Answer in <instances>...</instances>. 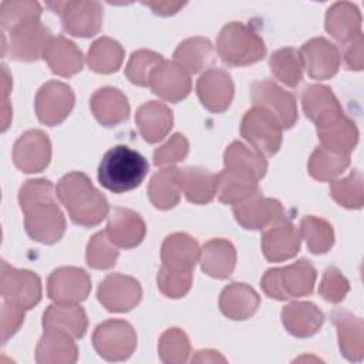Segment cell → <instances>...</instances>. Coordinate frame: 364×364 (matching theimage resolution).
<instances>
[{
    "instance_id": "obj_1",
    "label": "cell",
    "mask_w": 364,
    "mask_h": 364,
    "mask_svg": "<svg viewBox=\"0 0 364 364\" xmlns=\"http://www.w3.org/2000/svg\"><path fill=\"white\" fill-rule=\"evenodd\" d=\"M55 195L77 225L91 228L108 216L107 198L82 172L74 171L64 175L55 186Z\"/></svg>"
},
{
    "instance_id": "obj_2",
    "label": "cell",
    "mask_w": 364,
    "mask_h": 364,
    "mask_svg": "<svg viewBox=\"0 0 364 364\" xmlns=\"http://www.w3.org/2000/svg\"><path fill=\"white\" fill-rule=\"evenodd\" d=\"M149 171L148 161L127 145H117L105 152L98 166L100 183L114 192L122 193L141 185Z\"/></svg>"
},
{
    "instance_id": "obj_3",
    "label": "cell",
    "mask_w": 364,
    "mask_h": 364,
    "mask_svg": "<svg viewBox=\"0 0 364 364\" xmlns=\"http://www.w3.org/2000/svg\"><path fill=\"white\" fill-rule=\"evenodd\" d=\"M216 50L220 60L232 67L250 65L266 55L263 38L253 28L239 21H232L220 30Z\"/></svg>"
},
{
    "instance_id": "obj_4",
    "label": "cell",
    "mask_w": 364,
    "mask_h": 364,
    "mask_svg": "<svg viewBox=\"0 0 364 364\" xmlns=\"http://www.w3.org/2000/svg\"><path fill=\"white\" fill-rule=\"evenodd\" d=\"M316 277V269L311 262L300 259L289 266L266 270L260 286L270 299L289 300L311 294Z\"/></svg>"
},
{
    "instance_id": "obj_5",
    "label": "cell",
    "mask_w": 364,
    "mask_h": 364,
    "mask_svg": "<svg viewBox=\"0 0 364 364\" xmlns=\"http://www.w3.org/2000/svg\"><path fill=\"white\" fill-rule=\"evenodd\" d=\"M282 125L266 108L253 105L242 118L240 135L263 155H274L282 145Z\"/></svg>"
},
{
    "instance_id": "obj_6",
    "label": "cell",
    "mask_w": 364,
    "mask_h": 364,
    "mask_svg": "<svg viewBox=\"0 0 364 364\" xmlns=\"http://www.w3.org/2000/svg\"><path fill=\"white\" fill-rule=\"evenodd\" d=\"M136 344V333L125 320H107L98 324L92 333V346L107 361H124L129 358Z\"/></svg>"
},
{
    "instance_id": "obj_7",
    "label": "cell",
    "mask_w": 364,
    "mask_h": 364,
    "mask_svg": "<svg viewBox=\"0 0 364 364\" xmlns=\"http://www.w3.org/2000/svg\"><path fill=\"white\" fill-rule=\"evenodd\" d=\"M27 235L40 243L53 245L58 242L65 232V219L54 198L33 203L23 210Z\"/></svg>"
},
{
    "instance_id": "obj_8",
    "label": "cell",
    "mask_w": 364,
    "mask_h": 364,
    "mask_svg": "<svg viewBox=\"0 0 364 364\" xmlns=\"http://www.w3.org/2000/svg\"><path fill=\"white\" fill-rule=\"evenodd\" d=\"M47 6L61 16L65 33L75 37H92L102 24V7L98 1H54Z\"/></svg>"
},
{
    "instance_id": "obj_9",
    "label": "cell",
    "mask_w": 364,
    "mask_h": 364,
    "mask_svg": "<svg viewBox=\"0 0 364 364\" xmlns=\"http://www.w3.org/2000/svg\"><path fill=\"white\" fill-rule=\"evenodd\" d=\"M250 98L253 105L270 111L279 119L283 129H289L297 122L299 115L296 98L277 82L269 78L252 82Z\"/></svg>"
},
{
    "instance_id": "obj_10",
    "label": "cell",
    "mask_w": 364,
    "mask_h": 364,
    "mask_svg": "<svg viewBox=\"0 0 364 364\" xmlns=\"http://www.w3.org/2000/svg\"><path fill=\"white\" fill-rule=\"evenodd\" d=\"M0 291L3 300L28 310L41 299V282L34 272L11 267L6 260H1Z\"/></svg>"
},
{
    "instance_id": "obj_11",
    "label": "cell",
    "mask_w": 364,
    "mask_h": 364,
    "mask_svg": "<svg viewBox=\"0 0 364 364\" xmlns=\"http://www.w3.org/2000/svg\"><path fill=\"white\" fill-rule=\"evenodd\" d=\"M91 279L80 267L64 266L55 269L47 280V293L54 303L78 304L88 297Z\"/></svg>"
},
{
    "instance_id": "obj_12",
    "label": "cell",
    "mask_w": 364,
    "mask_h": 364,
    "mask_svg": "<svg viewBox=\"0 0 364 364\" xmlns=\"http://www.w3.org/2000/svg\"><path fill=\"white\" fill-rule=\"evenodd\" d=\"M75 102L71 87L60 81H48L36 94V114L38 119L50 127L61 124L71 112Z\"/></svg>"
},
{
    "instance_id": "obj_13",
    "label": "cell",
    "mask_w": 364,
    "mask_h": 364,
    "mask_svg": "<svg viewBox=\"0 0 364 364\" xmlns=\"http://www.w3.org/2000/svg\"><path fill=\"white\" fill-rule=\"evenodd\" d=\"M97 296L108 311L125 313L138 306L142 299V289L136 279L111 273L100 283Z\"/></svg>"
},
{
    "instance_id": "obj_14",
    "label": "cell",
    "mask_w": 364,
    "mask_h": 364,
    "mask_svg": "<svg viewBox=\"0 0 364 364\" xmlns=\"http://www.w3.org/2000/svg\"><path fill=\"white\" fill-rule=\"evenodd\" d=\"M51 159V144L41 129H28L13 146V162L26 173L41 172Z\"/></svg>"
},
{
    "instance_id": "obj_15",
    "label": "cell",
    "mask_w": 364,
    "mask_h": 364,
    "mask_svg": "<svg viewBox=\"0 0 364 364\" xmlns=\"http://www.w3.org/2000/svg\"><path fill=\"white\" fill-rule=\"evenodd\" d=\"M236 222L252 230H264L286 216L282 203L273 198H264L260 191L249 199L233 206Z\"/></svg>"
},
{
    "instance_id": "obj_16",
    "label": "cell",
    "mask_w": 364,
    "mask_h": 364,
    "mask_svg": "<svg viewBox=\"0 0 364 364\" xmlns=\"http://www.w3.org/2000/svg\"><path fill=\"white\" fill-rule=\"evenodd\" d=\"M303 68L314 80L331 78L340 67L341 55L338 48L324 37H316L300 48Z\"/></svg>"
},
{
    "instance_id": "obj_17",
    "label": "cell",
    "mask_w": 364,
    "mask_h": 364,
    "mask_svg": "<svg viewBox=\"0 0 364 364\" xmlns=\"http://www.w3.org/2000/svg\"><path fill=\"white\" fill-rule=\"evenodd\" d=\"M262 250L269 262L289 260L299 253L300 233L287 216L263 230Z\"/></svg>"
},
{
    "instance_id": "obj_18",
    "label": "cell",
    "mask_w": 364,
    "mask_h": 364,
    "mask_svg": "<svg viewBox=\"0 0 364 364\" xmlns=\"http://www.w3.org/2000/svg\"><path fill=\"white\" fill-rule=\"evenodd\" d=\"M196 92L202 105L210 112L218 114L229 108L233 100L235 85L228 71L222 68H210L199 77Z\"/></svg>"
},
{
    "instance_id": "obj_19",
    "label": "cell",
    "mask_w": 364,
    "mask_h": 364,
    "mask_svg": "<svg viewBox=\"0 0 364 364\" xmlns=\"http://www.w3.org/2000/svg\"><path fill=\"white\" fill-rule=\"evenodd\" d=\"M51 37V31L40 21L17 27L10 33L9 57L16 61H36L43 57Z\"/></svg>"
},
{
    "instance_id": "obj_20",
    "label": "cell",
    "mask_w": 364,
    "mask_h": 364,
    "mask_svg": "<svg viewBox=\"0 0 364 364\" xmlns=\"http://www.w3.org/2000/svg\"><path fill=\"white\" fill-rule=\"evenodd\" d=\"M105 233L117 247L132 249L144 240L146 226L136 212L127 208H115L108 216Z\"/></svg>"
},
{
    "instance_id": "obj_21",
    "label": "cell",
    "mask_w": 364,
    "mask_h": 364,
    "mask_svg": "<svg viewBox=\"0 0 364 364\" xmlns=\"http://www.w3.org/2000/svg\"><path fill=\"white\" fill-rule=\"evenodd\" d=\"M301 107L306 117L313 121L317 128L344 115V111L333 91L321 84H313L303 90Z\"/></svg>"
},
{
    "instance_id": "obj_22",
    "label": "cell",
    "mask_w": 364,
    "mask_h": 364,
    "mask_svg": "<svg viewBox=\"0 0 364 364\" xmlns=\"http://www.w3.org/2000/svg\"><path fill=\"white\" fill-rule=\"evenodd\" d=\"M149 87L159 98L179 102L189 95L192 81L191 75L175 61H164L154 73Z\"/></svg>"
},
{
    "instance_id": "obj_23",
    "label": "cell",
    "mask_w": 364,
    "mask_h": 364,
    "mask_svg": "<svg viewBox=\"0 0 364 364\" xmlns=\"http://www.w3.org/2000/svg\"><path fill=\"white\" fill-rule=\"evenodd\" d=\"M331 321L337 328L338 347L348 361H361L364 354V321L353 313L336 309Z\"/></svg>"
},
{
    "instance_id": "obj_24",
    "label": "cell",
    "mask_w": 364,
    "mask_h": 364,
    "mask_svg": "<svg viewBox=\"0 0 364 364\" xmlns=\"http://www.w3.org/2000/svg\"><path fill=\"white\" fill-rule=\"evenodd\" d=\"M43 58L54 74L65 78L80 73L84 65V55L81 50L63 36L51 37L44 50Z\"/></svg>"
},
{
    "instance_id": "obj_25",
    "label": "cell",
    "mask_w": 364,
    "mask_h": 364,
    "mask_svg": "<svg viewBox=\"0 0 364 364\" xmlns=\"http://www.w3.org/2000/svg\"><path fill=\"white\" fill-rule=\"evenodd\" d=\"M135 122L141 136L146 142L155 144L164 139L171 131L173 115L164 102L148 101L136 109Z\"/></svg>"
},
{
    "instance_id": "obj_26",
    "label": "cell",
    "mask_w": 364,
    "mask_h": 364,
    "mask_svg": "<svg viewBox=\"0 0 364 364\" xmlns=\"http://www.w3.org/2000/svg\"><path fill=\"white\" fill-rule=\"evenodd\" d=\"M95 119L104 127H115L129 115V104L122 91L114 87L97 90L90 100Z\"/></svg>"
},
{
    "instance_id": "obj_27",
    "label": "cell",
    "mask_w": 364,
    "mask_h": 364,
    "mask_svg": "<svg viewBox=\"0 0 364 364\" xmlns=\"http://www.w3.org/2000/svg\"><path fill=\"white\" fill-rule=\"evenodd\" d=\"M324 314L309 301H294L283 307L282 323L284 328L294 337L306 338L316 334L323 326Z\"/></svg>"
},
{
    "instance_id": "obj_28",
    "label": "cell",
    "mask_w": 364,
    "mask_h": 364,
    "mask_svg": "<svg viewBox=\"0 0 364 364\" xmlns=\"http://www.w3.org/2000/svg\"><path fill=\"white\" fill-rule=\"evenodd\" d=\"M78 358V348L73 337L58 330H44L36 348L38 364H73Z\"/></svg>"
},
{
    "instance_id": "obj_29",
    "label": "cell",
    "mask_w": 364,
    "mask_h": 364,
    "mask_svg": "<svg viewBox=\"0 0 364 364\" xmlns=\"http://www.w3.org/2000/svg\"><path fill=\"white\" fill-rule=\"evenodd\" d=\"M202 270L215 279L229 277L236 266L235 246L226 239L208 240L199 253Z\"/></svg>"
},
{
    "instance_id": "obj_30",
    "label": "cell",
    "mask_w": 364,
    "mask_h": 364,
    "mask_svg": "<svg viewBox=\"0 0 364 364\" xmlns=\"http://www.w3.org/2000/svg\"><path fill=\"white\" fill-rule=\"evenodd\" d=\"M44 330H58L70 334L73 338H81L88 327L84 309L78 304L54 303L43 314Z\"/></svg>"
},
{
    "instance_id": "obj_31",
    "label": "cell",
    "mask_w": 364,
    "mask_h": 364,
    "mask_svg": "<svg viewBox=\"0 0 364 364\" xmlns=\"http://www.w3.org/2000/svg\"><path fill=\"white\" fill-rule=\"evenodd\" d=\"M259 304V294L245 283H230L219 296L220 311L232 320H246L252 317Z\"/></svg>"
},
{
    "instance_id": "obj_32",
    "label": "cell",
    "mask_w": 364,
    "mask_h": 364,
    "mask_svg": "<svg viewBox=\"0 0 364 364\" xmlns=\"http://www.w3.org/2000/svg\"><path fill=\"white\" fill-rule=\"evenodd\" d=\"M326 30L333 38L346 44L361 33V14L355 4L337 1L326 14Z\"/></svg>"
},
{
    "instance_id": "obj_33",
    "label": "cell",
    "mask_w": 364,
    "mask_h": 364,
    "mask_svg": "<svg viewBox=\"0 0 364 364\" xmlns=\"http://www.w3.org/2000/svg\"><path fill=\"white\" fill-rule=\"evenodd\" d=\"M181 169L176 166L158 171L149 181L148 198L161 210L175 208L181 200Z\"/></svg>"
},
{
    "instance_id": "obj_34",
    "label": "cell",
    "mask_w": 364,
    "mask_h": 364,
    "mask_svg": "<svg viewBox=\"0 0 364 364\" xmlns=\"http://www.w3.org/2000/svg\"><path fill=\"white\" fill-rule=\"evenodd\" d=\"M259 192L257 179L253 176L223 169L216 175V195L222 203L237 205Z\"/></svg>"
},
{
    "instance_id": "obj_35",
    "label": "cell",
    "mask_w": 364,
    "mask_h": 364,
    "mask_svg": "<svg viewBox=\"0 0 364 364\" xmlns=\"http://www.w3.org/2000/svg\"><path fill=\"white\" fill-rule=\"evenodd\" d=\"M223 164L225 169L253 176L257 181L262 179L267 171V161L264 155L256 149L247 148L239 141H233L226 148Z\"/></svg>"
},
{
    "instance_id": "obj_36",
    "label": "cell",
    "mask_w": 364,
    "mask_h": 364,
    "mask_svg": "<svg viewBox=\"0 0 364 364\" xmlns=\"http://www.w3.org/2000/svg\"><path fill=\"white\" fill-rule=\"evenodd\" d=\"M199 245L196 239L186 233H172L166 236L161 247L162 264L193 269L199 260Z\"/></svg>"
},
{
    "instance_id": "obj_37",
    "label": "cell",
    "mask_w": 364,
    "mask_h": 364,
    "mask_svg": "<svg viewBox=\"0 0 364 364\" xmlns=\"http://www.w3.org/2000/svg\"><path fill=\"white\" fill-rule=\"evenodd\" d=\"M181 188L186 200L206 205L216 195V175L199 166L183 168L181 169Z\"/></svg>"
},
{
    "instance_id": "obj_38",
    "label": "cell",
    "mask_w": 364,
    "mask_h": 364,
    "mask_svg": "<svg viewBox=\"0 0 364 364\" xmlns=\"http://www.w3.org/2000/svg\"><path fill=\"white\" fill-rule=\"evenodd\" d=\"M317 135L321 141V146L344 154H350L358 142V129L346 115H341L327 125L318 127Z\"/></svg>"
},
{
    "instance_id": "obj_39",
    "label": "cell",
    "mask_w": 364,
    "mask_h": 364,
    "mask_svg": "<svg viewBox=\"0 0 364 364\" xmlns=\"http://www.w3.org/2000/svg\"><path fill=\"white\" fill-rule=\"evenodd\" d=\"M124 61L122 46L109 37L95 40L87 54V64L90 70L98 74L115 73Z\"/></svg>"
},
{
    "instance_id": "obj_40",
    "label": "cell",
    "mask_w": 364,
    "mask_h": 364,
    "mask_svg": "<svg viewBox=\"0 0 364 364\" xmlns=\"http://www.w3.org/2000/svg\"><path fill=\"white\" fill-rule=\"evenodd\" d=\"M350 165V154L333 151L324 146H317L309 159L310 175L320 181L327 182L341 175Z\"/></svg>"
},
{
    "instance_id": "obj_41",
    "label": "cell",
    "mask_w": 364,
    "mask_h": 364,
    "mask_svg": "<svg viewBox=\"0 0 364 364\" xmlns=\"http://www.w3.org/2000/svg\"><path fill=\"white\" fill-rule=\"evenodd\" d=\"M175 63L189 75L203 70L212 60V43L205 37H192L182 41L173 54Z\"/></svg>"
},
{
    "instance_id": "obj_42",
    "label": "cell",
    "mask_w": 364,
    "mask_h": 364,
    "mask_svg": "<svg viewBox=\"0 0 364 364\" xmlns=\"http://www.w3.org/2000/svg\"><path fill=\"white\" fill-rule=\"evenodd\" d=\"M273 75L287 87H297L303 78V61L300 51L293 47L276 50L269 60Z\"/></svg>"
},
{
    "instance_id": "obj_43",
    "label": "cell",
    "mask_w": 364,
    "mask_h": 364,
    "mask_svg": "<svg viewBox=\"0 0 364 364\" xmlns=\"http://www.w3.org/2000/svg\"><path fill=\"white\" fill-rule=\"evenodd\" d=\"M300 236L306 240L307 249L314 255L327 253L334 243L333 226L317 216H304L300 222Z\"/></svg>"
},
{
    "instance_id": "obj_44",
    "label": "cell",
    "mask_w": 364,
    "mask_h": 364,
    "mask_svg": "<svg viewBox=\"0 0 364 364\" xmlns=\"http://www.w3.org/2000/svg\"><path fill=\"white\" fill-rule=\"evenodd\" d=\"M363 182L364 179L361 172L354 169L348 176L331 182L330 195L343 208L361 209L364 203Z\"/></svg>"
},
{
    "instance_id": "obj_45",
    "label": "cell",
    "mask_w": 364,
    "mask_h": 364,
    "mask_svg": "<svg viewBox=\"0 0 364 364\" xmlns=\"http://www.w3.org/2000/svg\"><path fill=\"white\" fill-rule=\"evenodd\" d=\"M161 54L151 50L134 51L127 63L125 75L127 78L139 87H148L156 68L164 63Z\"/></svg>"
},
{
    "instance_id": "obj_46",
    "label": "cell",
    "mask_w": 364,
    "mask_h": 364,
    "mask_svg": "<svg viewBox=\"0 0 364 364\" xmlns=\"http://www.w3.org/2000/svg\"><path fill=\"white\" fill-rule=\"evenodd\" d=\"M41 6L37 1H3L0 6V23L7 31H13L28 23L40 21Z\"/></svg>"
},
{
    "instance_id": "obj_47",
    "label": "cell",
    "mask_w": 364,
    "mask_h": 364,
    "mask_svg": "<svg viewBox=\"0 0 364 364\" xmlns=\"http://www.w3.org/2000/svg\"><path fill=\"white\" fill-rule=\"evenodd\" d=\"M192 270L162 264L156 276L159 291L169 299L183 297L192 286Z\"/></svg>"
},
{
    "instance_id": "obj_48",
    "label": "cell",
    "mask_w": 364,
    "mask_h": 364,
    "mask_svg": "<svg viewBox=\"0 0 364 364\" xmlns=\"http://www.w3.org/2000/svg\"><path fill=\"white\" fill-rule=\"evenodd\" d=\"M189 353V338L181 328H168L159 337L158 354L161 361L166 364H182L188 361Z\"/></svg>"
},
{
    "instance_id": "obj_49",
    "label": "cell",
    "mask_w": 364,
    "mask_h": 364,
    "mask_svg": "<svg viewBox=\"0 0 364 364\" xmlns=\"http://www.w3.org/2000/svg\"><path fill=\"white\" fill-rule=\"evenodd\" d=\"M117 246L108 239L105 230L95 233L87 245V264L92 269H109L118 259Z\"/></svg>"
},
{
    "instance_id": "obj_50",
    "label": "cell",
    "mask_w": 364,
    "mask_h": 364,
    "mask_svg": "<svg viewBox=\"0 0 364 364\" xmlns=\"http://www.w3.org/2000/svg\"><path fill=\"white\" fill-rule=\"evenodd\" d=\"M348 290L350 283L344 274L336 266H328L318 284V294L330 303H340L346 299Z\"/></svg>"
},
{
    "instance_id": "obj_51",
    "label": "cell",
    "mask_w": 364,
    "mask_h": 364,
    "mask_svg": "<svg viewBox=\"0 0 364 364\" xmlns=\"http://www.w3.org/2000/svg\"><path fill=\"white\" fill-rule=\"evenodd\" d=\"M189 151V142L182 134H173L162 146L154 152V164L156 166L172 165L183 161Z\"/></svg>"
},
{
    "instance_id": "obj_52",
    "label": "cell",
    "mask_w": 364,
    "mask_h": 364,
    "mask_svg": "<svg viewBox=\"0 0 364 364\" xmlns=\"http://www.w3.org/2000/svg\"><path fill=\"white\" fill-rule=\"evenodd\" d=\"M54 193H55V189L50 181L30 179L20 188V192H18L20 208L23 210H26L33 203L54 198Z\"/></svg>"
},
{
    "instance_id": "obj_53",
    "label": "cell",
    "mask_w": 364,
    "mask_h": 364,
    "mask_svg": "<svg viewBox=\"0 0 364 364\" xmlns=\"http://www.w3.org/2000/svg\"><path fill=\"white\" fill-rule=\"evenodd\" d=\"M24 321V309L3 300L1 304V343L7 340L20 328Z\"/></svg>"
},
{
    "instance_id": "obj_54",
    "label": "cell",
    "mask_w": 364,
    "mask_h": 364,
    "mask_svg": "<svg viewBox=\"0 0 364 364\" xmlns=\"http://www.w3.org/2000/svg\"><path fill=\"white\" fill-rule=\"evenodd\" d=\"M344 63L348 70L360 71L364 67V38L360 33L353 40L344 44Z\"/></svg>"
},
{
    "instance_id": "obj_55",
    "label": "cell",
    "mask_w": 364,
    "mask_h": 364,
    "mask_svg": "<svg viewBox=\"0 0 364 364\" xmlns=\"http://www.w3.org/2000/svg\"><path fill=\"white\" fill-rule=\"evenodd\" d=\"M144 4L159 16H172L185 6L183 1H144Z\"/></svg>"
},
{
    "instance_id": "obj_56",
    "label": "cell",
    "mask_w": 364,
    "mask_h": 364,
    "mask_svg": "<svg viewBox=\"0 0 364 364\" xmlns=\"http://www.w3.org/2000/svg\"><path fill=\"white\" fill-rule=\"evenodd\" d=\"M192 363H226V358L215 350H199L192 357Z\"/></svg>"
}]
</instances>
